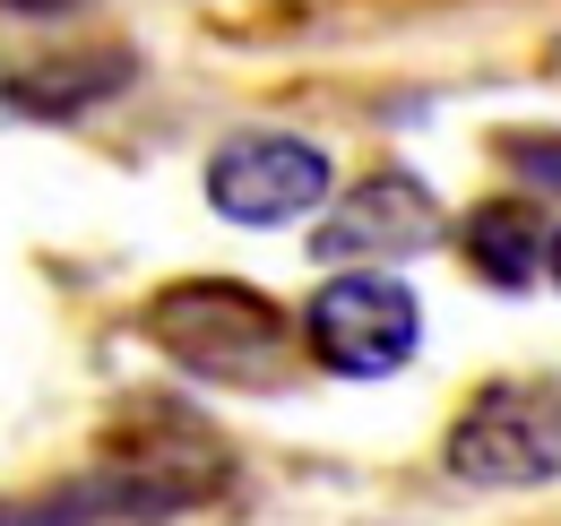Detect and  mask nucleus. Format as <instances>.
<instances>
[{"label": "nucleus", "instance_id": "f257e3e1", "mask_svg": "<svg viewBox=\"0 0 561 526\" xmlns=\"http://www.w3.org/2000/svg\"><path fill=\"white\" fill-rule=\"evenodd\" d=\"M147 336L199 371V380H225V389H260L277 380L285 363V311L251 285H225V276H191V285H164L147 302Z\"/></svg>", "mask_w": 561, "mask_h": 526}, {"label": "nucleus", "instance_id": "f03ea898", "mask_svg": "<svg viewBox=\"0 0 561 526\" xmlns=\"http://www.w3.org/2000/svg\"><path fill=\"white\" fill-rule=\"evenodd\" d=\"M440 474L467 492H545L561 483V389L553 380H492L440 432Z\"/></svg>", "mask_w": 561, "mask_h": 526}, {"label": "nucleus", "instance_id": "7ed1b4c3", "mask_svg": "<svg viewBox=\"0 0 561 526\" xmlns=\"http://www.w3.org/2000/svg\"><path fill=\"white\" fill-rule=\"evenodd\" d=\"M302 345L320 371L337 380H389L407 371L423 345V302L407 276L389 267H337L311 302H302Z\"/></svg>", "mask_w": 561, "mask_h": 526}, {"label": "nucleus", "instance_id": "20e7f679", "mask_svg": "<svg viewBox=\"0 0 561 526\" xmlns=\"http://www.w3.org/2000/svg\"><path fill=\"white\" fill-rule=\"evenodd\" d=\"M337 191L329 156L294 130H242L208 156V207L242 233H277V225H302L320 216Z\"/></svg>", "mask_w": 561, "mask_h": 526}, {"label": "nucleus", "instance_id": "39448f33", "mask_svg": "<svg viewBox=\"0 0 561 526\" xmlns=\"http://www.w3.org/2000/svg\"><path fill=\"white\" fill-rule=\"evenodd\" d=\"M449 233L440 198L423 191L415 173H371L354 182L346 198H329L320 233H311V260L320 267H389V260H415Z\"/></svg>", "mask_w": 561, "mask_h": 526}, {"label": "nucleus", "instance_id": "423d86ee", "mask_svg": "<svg viewBox=\"0 0 561 526\" xmlns=\"http://www.w3.org/2000/svg\"><path fill=\"white\" fill-rule=\"evenodd\" d=\"M208 492H216L208 474H182V466H95V474H70L53 492L0 501V526H156Z\"/></svg>", "mask_w": 561, "mask_h": 526}, {"label": "nucleus", "instance_id": "0eeeda50", "mask_svg": "<svg viewBox=\"0 0 561 526\" xmlns=\"http://www.w3.org/2000/svg\"><path fill=\"white\" fill-rule=\"evenodd\" d=\"M467 260L484 267L501 294H518V285H536L545 276V216L527 207V198H492L467 216Z\"/></svg>", "mask_w": 561, "mask_h": 526}, {"label": "nucleus", "instance_id": "6e6552de", "mask_svg": "<svg viewBox=\"0 0 561 526\" xmlns=\"http://www.w3.org/2000/svg\"><path fill=\"white\" fill-rule=\"evenodd\" d=\"M510 164H518L536 191H561V138H510Z\"/></svg>", "mask_w": 561, "mask_h": 526}, {"label": "nucleus", "instance_id": "1a4fd4ad", "mask_svg": "<svg viewBox=\"0 0 561 526\" xmlns=\"http://www.w3.org/2000/svg\"><path fill=\"white\" fill-rule=\"evenodd\" d=\"M95 0H0V18H26V26H53V18H78Z\"/></svg>", "mask_w": 561, "mask_h": 526}, {"label": "nucleus", "instance_id": "9d476101", "mask_svg": "<svg viewBox=\"0 0 561 526\" xmlns=\"http://www.w3.org/2000/svg\"><path fill=\"white\" fill-rule=\"evenodd\" d=\"M545 267H553V285H561V233H545Z\"/></svg>", "mask_w": 561, "mask_h": 526}]
</instances>
